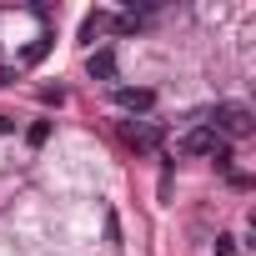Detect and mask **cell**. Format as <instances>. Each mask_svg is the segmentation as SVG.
I'll return each instance as SVG.
<instances>
[{"label":"cell","mask_w":256,"mask_h":256,"mask_svg":"<svg viewBox=\"0 0 256 256\" xmlns=\"http://www.w3.org/2000/svg\"><path fill=\"white\" fill-rule=\"evenodd\" d=\"M211 131H216L221 141H226V136H231V141H246V136L256 131V116H251L241 100H221V106H216V120H211Z\"/></svg>","instance_id":"1"},{"label":"cell","mask_w":256,"mask_h":256,"mask_svg":"<svg viewBox=\"0 0 256 256\" xmlns=\"http://www.w3.org/2000/svg\"><path fill=\"white\" fill-rule=\"evenodd\" d=\"M100 26H106V16H86V26H80V40H96V36H100Z\"/></svg>","instance_id":"8"},{"label":"cell","mask_w":256,"mask_h":256,"mask_svg":"<svg viewBox=\"0 0 256 256\" xmlns=\"http://www.w3.org/2000/svg\"><path fill=\"white\" fill-rule=\"evenodd\" d=\"M126 141H131L136 151H156L161 146V126L156 120H136V126H126Z\"/></svg>","instance_id":"3"},{"label":"cell","mask_w":256,"mask_h":256,"mask_svg":"<svg viewBox=\"0 0 256 256\" xmlns=\"http://www.w3.org/2000/svg\"><path fill=\"white\" fill-rule=\"evenodd\" d=\"M116 106H120V110H151L156 96H151L146 86H120V90H116Z\"/></svg>","instance_id":"4"},{"label":"cell","mask_w":256,"mask_h":256,"mask_svg":"<svg viewBox=\"0 0 256 256\" xmlns=\"http://www.w3.org/2000/svg\"><path fill=\"white\" fill-rule=\"evenodd\" d=\"M86 70H90V80H116V56L110 50H96L86 60Z\"/></svg>","instance_id":"5"},{"label":"cell","mask_w":256,"mask_h":256,"mask_svg":"<svg viewBox=\"0 0 256 256\" xmlns=\"http://www.w3.org/2000/svg\"><path fill=\"white\" fill-rule=\"evenodd\" d=\"M216 256H236V241L231 236H216Z\"/></svg>","instance_id":"11"},{"label":"cell","mask_w":256,"mask_h":256,"mask_svg":"<svg viewBox=\"0 0 256 256\" xmlns=\"http://www.w3.org/2000/svg\"><path fill=\"white\" fill-rule=\"evenodd\" d=\"M40 100H46V106H60V100H66V90H60V86H50V90H40Z\"/></svg>","instance_id":"10"},{"label":"cell","mask_w":256,"mask_h":256,"mask_svg":"<svg viewBox=\"0 0 256 256\" xmlns=\"http://www.w3.org/2000/svg\"><path fill=\"white\" fill-rule=\"evenodd\" d=\"M181 151H186V156H221L226 141L211 131V126H191V131L181 136Z\"/></svg>","instance_id":"2"},{"label":"cell","mask_w":256,"mask_h":256,"mask_svg":"<svg viewBox=\"0 0 256 256\" xmlns=\"http://www.w3.org/2000/svg\"><path fill=\"white\" fill-rule=\"evenodd\" d=\"M50 46H56V40H50V36H36V40H30V46H26V50H20V66H40V60H46V56H50Z\"/></svg>","instance_id":"6"},{"label":"cell","mask_w":256,"mask_h":256,"mask_svg":"<svg viewBox=\"0 0 256 256\" xmlns=\"http://www.w3.org/2000/svg\"><path fill=\"white\" fill-rule=\"evenodd\" d=\"M16 131V116H0V136H10Z\"/></svg>","instance_id":"12"},{"label":"cell","mask_w":256,"mask_h":256,"mask_svg":"<svg viewBox=\"0 0 256 256\" xmlns=\"http://www.w3.org/2000/svg\"><path fill=\"white\" fill-rule=\"evenodd\" d=\"M106 241H110V246H120V226H116V216H110V211H106Z\"/></svg>","instance_id":"9"},{"label":"cell","mask_w":256,"mask_h":256,"mask_svg":"<svg viewBox=\"0 0 256 256\" xmlns=\"http://www.w3.org/2000/svg\"><path fill=\"white\" fill-rule=\"evenodd\" d=\"M26 141H30V146H46V141H50V120H36L30 131H26Z\"/></svg>","instance_id":"7"}]
</instances>
